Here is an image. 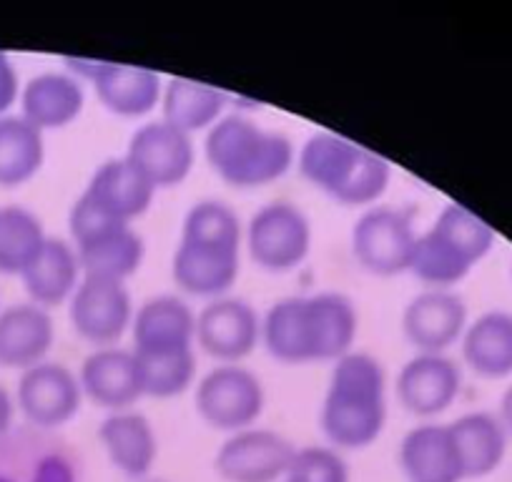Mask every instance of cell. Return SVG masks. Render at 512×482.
Returning <instances> with one entry per match:
<instances>
[{
    "label": "cell",
    "instance_id": "25",
    "mask_svg": "<svg viewBox=\"0 0 512 482\" xmlns=\"http://www.w3.org/2000/svg\"><path fill=\"white\" fill-rule=\"evenodd\" d=\"M83 277L86 274H83V264L76 247L71 241L58 239V236H48L38 257L21 274L28 299L38 307L48 309V312L53 307L71 302Z\"/></svg>",
    "mask_w": 512,
    "mask_h": 482
},
{
    "label": "cell",
    "instance_id": "40",
    "mask_svg": "<svg viewBox=\"0 0 512 482\" xmlns=\"http://www.w3.org/2000/svg\"><path fill=\"white\" fill-rule=\"evenodd\" d=\"M282 482H294V480H289V477H284V480Z\"/></svg>",
    "mask_w": 512,
    "mask_h": 482
},
{
    "label": "cell",
    "instance_id": "41",
    "mask_svg": "<svg viewBox=\"0 0 512 482\" xmlns=\"http://www.w3.org/2000/svg\"><path fill=\"white\" fill-rule=\"evenodd\" d=\"M510 274H512V269H510Z\"/></svg>",
    "mask_w": 512,
    "mask_h": 482
},
{
    "label": "cell",
    "instance_id": "39",
    "mask_svg": "<svg viewBox=\"0 0 512 482\" xmlns=\"http://www.w3.org/2000/svg\"><path fill=\"white\" fill-rule=\"evenodd\" d=\"M136 482H166V480H156V477H146V480H136Z\"/></svg>",
    "mask_w": 512,
    "mask_h": 482
},
{
    "label": "cell",
    "instance_id": "22",
    "mask_svg": "<svg viewBox=\"0 0 512 482\" xmlns=\"http://www.w3.org/2000/svg\"><path fill=\"white\" fill-rule=\"evenodd\" d=\"M108 460L128 480H146L159 460V435L149 417L136 410L111 412L98 427Z\"/></svg>",
    "mask_w": 512,
    "mask_h": 482
},
{
    "label": "cell",
    "instance_id": "8",
    "mask_svg": "<svg viewBox=\"0 0 512 482\" xmlns=\"http://www.w3.org/2000/svg\"><path fill=\"white\" fill-rule=\"evenodd\" d=\"M312 221L292 201H272L254 211L244 229V244L256 267L267 272H292L312 252Z\"/></svg>",
    "mask_w": 512,
    "mask_h": 482
},
{
    "label": "cell",
    "instance_id": "16",
    "mask_svg": "<svg viewBox=\"0 0 512 482\" xmlns=\"http://www.w3.org/2000/svg\"><path fill=\"white\" fill-rule=\"evenodd\" d=\"M126 156L156 191L174 189L189 179L196 161L194 141L189 134L156 118L146 121L128 139Z\"/></svg>",
    "mask_w": 512,
    "mask_h": 482
},
{
    "label": "cell",
    "instance_id": "1",
    "mask_svg": "<svg viewBox=\"0 0 512 482\" xmlns=\"http://www.w3.org/2000/svg\"><path fill=\"white\" fill-rule=\"evenodd\" d=\"M357 334L359 312L342 292L279 299L262 317V344L284 365L337 362Z\"/></svg>",
    "mask_w": 512,
    "mask_h": 482
},
{
    "label": "cell",
    "instance_id": "6",
    "mask_svg": "<svg viewBox=\"0 0 512 482\" xmlns=\"http://www.w3.org/2000/svg\"><path fill=\"white\" fill-rule=\"evenodd\" d=\"M0 482H88V477L71 442L26 425L0 437Z\"/></svg>",
    "mask_w": 512,
    "mask_h": 482
},
{
    "label": "cell",
    "instance_id": "11",
    "mask_svg": "<svg viewBox=\"0 0 512 482\" xmlns=\"http://www.w3.org/2000/svg\"><path fill=\"white\" fill-rule=\"evenodd\" d=\"M134 299L126 282L83 277L68 302V319L81 339L96 349L116 347L134 324Z\"/></svg>",
    "mask_w": 512,
    "mask_h": 482
},
{
    "label": "cell",
    "instance_id": "10",
    "mask_svg": "<svg viewBox=\"0 0 512 482\" xmlns=\"http://www.w3.org/2000/svg\"><path fill=\"white\" fill-rule=\"evenodd\" d=\"M66 66L78 81L93 83L101 106L116 116L144 118L161 106L164 81L151 68L96 58H66Z\"/></svg>",
    "mask_w": 512,
    "mask_h": 482
},
{
    "label": "cell",
    "instance_id": "26",
    "mask_svg": "<svg viewBox=\"0 0 512 482\" xmlns=\"http://www.w3.org/2000/svg\"><path fill=\"white\" fill-rule=\"evenodd\" d=\"M83 194L113 219L131 224L154 204L156 189L126 156L108 159L93 171Z\"/></svg>",
    "mask_w": 512,
    "mask_h": 482
},
{
    "label": "cell",
    "instance_id": "38",
    "mask_svg": "<svg viewBox=\"0 0 512 482\" xmlns=\"http://www.w3.org/2000/svg\"><path fill=\"white\" fill-rule=\"evenodd\" d=\"M497 417H500V422L505 425L507 435H510V440H512V385L502 392L500 412H497Z\"/></svg>",
    "mask_w": 512,
    "mask_h": 482
},
{
    "label": "cell",
    "instance_id": "32",
    "mask_svg": "<svg viewBox=\"0 0 512 482\" xmlns=\"http://www.w3.org/2000/svg\"><path fill=\"white\" fill-rule=\"evenodd\" d=\"M48 234L43 221L26 206H0V274L21 277L38 257Z\"/></svg>",
    "mask_w": 512,
    "mask_h": 482
},
{
    "label": "cell",
    "instance_id": "15",
    "mask_svg": "<svg viewBox=\"0 0 512 482\" xmlns=\"http://www.w3.org/2000/svg\"><path fill=\"white\" fill-rule=\"evenodd\" d=\"M241 272V247L181 236L171 259V277L181 292L201 299L229 294Z\"/></svg>",
    "mask_w": 512,
    "mask_h": 482
},
{
    "label": "cell",
    "instance_id": "36",
    "mask_svg": "<svg viewBox=\"0 0 512 482\" xmlns=\"http://www.w3.org/2000/svg\"><path fill=\"white\" fill-rule=\"evenodd\" d=\"M21 101V81L11 56L0 51V116H8L13 103Z\"/></svg>",
    "mask_w": 512,
    "mask_h": 482
},
{
    "label": "cell",
    "instance_id": "34",
    "mask_svg": "<svg viewBox=\"0 0 512 482\" xmlns=\"http://www.w3.org/2000/svg\"><path fill=\"white\" fill-rule=\"evenodd\" d=\"M181 236H194V239L221 241V244H244V226L239 214L231 209L226 201L201 199L186 211Z\"/></svg>",
    "mask_w": 512,
    "mask_h": 482
},
{
    "label": "cell",
    "instance_id": "29",
    "mask_svg": "<svg viewBox=\"0 0 512 482\" xmlns=\"http://www.w3.org/2000/svg\"><path fill=\"white\" fill-rule=\"evenodd\" d=\"M465 477L492 475L505 462L510 435L492 412H467L450 422Z\"/></svg>",
    "mask_w": 512,
    "mask_h": 482
},
{
    "label": "cell",
    "instance_id": "7",
    "mask_svg": "<svg viewBox=\"0 0 512 482\" xmlns=\"http://www.w3.org/2000/svg\"><path fill=\"white\" fill-rule=\"evenodd\" d=\"M420 231L405 206L374 204L352 226L354 262L377 277L410 272Z\"/></svg>",
    "mask_w": 512,
    "mask_h": 482
},
{
    "label": "cell",
    "instance_id": "35",
    "mask_svg": "<svg viewBox=\"0 0 512 482\" xmlns=\"http://www.w3.org/2000/svg\"><path fill=\"white\" fill-rule=\"evenodd\" d=\"M287 477L294 482H349V465L332 445L297 447Z\"/></svg>",
    "mask_w": 512,
    "mask_h": 482
},
{
    "label": "cell",
    "instance_id": "17",
    "mask_svg": "<svg viewBox=\"0 0 512 482\" xmlns=\"http://www.w3.org/2000/svg\"><path fill=\"white\" fill-rule=\"evenodd\" d=\"M467 324L465 299L452 289H425L402 312L405 339L417 352L427 354H447L452 344L462 342Z\"/></svg>",
    "mask_w": 512,
    "mask_h": 482
},
{
    "label": "cell",
    "instance_id": "12",
    "mask_svg": "<svg viewBox=\"0 0 512 482\" xmlns=\"http://www.w3.org/2000/svg\"><path fill=\"white\" fill-rule=\"evenodd\" d=\"M294 442L264 427H246L221 442L214 457L224 482H282L294 460Z\"/></svg>",
    "mask_w": 512,
    "mask_h": 482
},
{
    "label": "cell",
    "instance_id": "33",
    "mask_svg": "<svg viewBox=\"0 0 512 482\" xmlns=\"http://www.w3.org/2000/svg\"><path fill=\"white\" fill-rule=\"evenodd\" d=\"M141 380H144V395L169 400V397L184 395L196 377V347L176 349V352L139 354Z\"/></svg>",
    "mask_w": 512,
    "mask_h": 482
},
{
    "label": "cell",
    "instance_id": "24",
    "mask_svg": "<svg viewBox=\"0 0 512 482\" xmlns=\"http://www.w3.org/2000/svg\"><path fill=\"white\" fill-rule=\"evenodd\" d=\"M400 465L410 482H462L460 452L450 425L422 422L400 442Z\"/></svg>",
    "mask_w": 512,
    "mask_h": 482
},
{
    "label": "cell",
    "instance_id": "20",
    "mask_svg": "<svg viewBox=\"0 0 512 482\" xmlns=\"http://www.w3.org/2000/svg\"><path fill=\"white\" fill-rule=\"evenodd\" d=\"M134 352L156 354L196 347V312L184 297L156 294L146 299L131 324Z\"/></svg>",
    "mask_w": 512,
    "mask_h": 482
},
{
    "label": "cell",
    "instance_id": "28",
    "mask_svg": "<svg viewBox=\"0 0 512 482\" xmlns=\"http://www.w3.org/2000/svg\"><path fill=\"white\" fill-rule=\"evenodd\" d=\"M229 93L194 78H169L161 93V121L184 134L209 131L226 116Z\"/></svg>",
    "mask_w": 512,
    "mask_h": 482
},
{
    "label": "cell",
    "instance_id": "14",
    "mask_svg": "<svg viewBox=\"0 0 512 482\" xmlns=\"http://www.w3.org/2000/svg\"><path fill=\"white\" fill-rule=\"evenodd\" d=\"M196 344L221 365H239L262 344V314L246 299H211L196 314Z\"/></svg>",
    "mask_w": 512,
    "mask_h": 482
},
{
    "label": "cell",
    "instance_id": "37",
    "mask_svg": "<svg viewBox=\"0 0 512 482\" xmlns=\"http://www.w3.org/2000/svg\"><path fill=\"white\" fill-rule=\"evenodd\" d=\"M13 417H16V400L0 385V437L13 430Z\"/></svg>",
    "mask_w": 512,
    "mask_h": 482
},
{
    "label": "cell",
    "instance_id": "3",
    "mask_svg": "<svg viewBox=\"0 0 512 482\" xmlns=\"http://www.w3.org/2000/svg\"><path fill=\"white\" fill-rule=\"evenodd\" d=\"M204 154L211 171L234 189L269 186L297 164V151L287 134L264 129L244 113H226L206 131Z\"/></svg>",
    "mask_w": 512,
    "mask_h": 482
},
{
    "label": "cell",
    "instance_id": "21",
    "mask_svg": "<svg viewBox=\"0 0 512 482\" xmlns=\"http://www.w3.org/2000/svg\"><path fill=\"white\" fill-rule=\"evenodd\" d=\"M56 342V324L48 309L18 302L0 312V367L31 370L46 362Z\"/></svg>",
    "mask_w": 512,
    "mask_h": 482
},
{
    "label": "cell",
    "instance_id": "19",
    "mask_svg": "<svg viewBox=\"0 0 512 482\" xmlns=\"http://www.w3.org/2000/svg\"><path fill=\"white\" fill-rule=\"evenodd\" d=\"M83 397L111 412L131 410L144 397V380L134 349L101 347L83 359L81 372Z\"/></svg>",
    "mask_w": 512,
    "mask_h": 482
},
{
    "label": "cell",
    "instance_id": "9",
    "mask_svg": "<svg viewBox=\"0 0 512 482\" xmlns=\"http://www.w3.org/2000/svg\"><path fill=\"white\" fill-rule=\"evenodd\" d=\"M267 405L262 380L244 365H216L196 385V412L209 427L234 432L254 427Z\"/></svg>",
    "mask_w": 512,
    "mask_h": 482
},
{
    "label": "cell",
    "instance_id": "5",
    "mask_svg": "<svg viewBox=\"0 0 512 482\" xmlns=\"http://www.w3.org/2000/svg\"><path fill=\"white\" fill-rule=\"evenodd\" d=\"M495 247V231L467 206L447 204L417 239L410 272L427 289H452Z\"/></svg>",
    "mask_w": 512,
    "mask_h": 482
},
{
    "label": "cell",
    "instance_id": "23",
    "mask_svg": "<svg viewBox=\"0 0 512 482\" xmlns=\"http://www.w3.org/2000/svg\"><path fill=\"white\" fill-rule=\"evenodd\" d=\"M86 91L71 71H46L21 88V116L38 131H58L78 121Z\"/></svg>",
    "mask_w": 512,
    "mask_h": 482
},
{
    "label": "cell",
    "instance_id": "30",
    "mask_svg": "<svg viewBox=\"0 0 512 482\" xmlns=\"http://www.w3.org/2000/svg\"><path fill=\"white\" fill-rule=\"evenodd\" d=\"M76 252L81 257L86 277L126 282L144 264L146 244L134 226H118L83 247H76Z\"/></svg>",
    "mask_w": 512,
    "mask_h": 482
},
{
    "label": "cell",
    "instance_id": "27",
    "mask_svg": "<svg viewBox=\"0 0 512 482\" xmlns=\"http://www.w3.org/2000/svg\"><path fill=\"white\" fill-rule=\"evenodd\" d=\"M462 359L485 380L512 377V312L490 309L467 324L462 334Z\"/></svg>",
    "mask_w": 512,
    "mask_h": 482
},
{
    "label": "cell",
    "instance_id": "18",
    "mask_svg": "<svg viewBox=\"0 0 512 482\" xmlns=\"http://www.w3.org/2000/svg\"><path fill=\"white\" fill-rule=\"evenodd\" d=\"M462 392V367L450 354L417 352L397 375V400L415 417H437Z\"/></svg>",
    "mask_w": 512,
    "mask_h": 482
},
{
    "label": "cell",
    "instance_id": "4",
    "mask_svg": "<svg viewBox=\"0 0 512 482\" xmlns=\"http://www.w3.org/2000/svg\"><path fill=\"white\" fill-rule=\"evenodd\" d=\"M299 174L342 206H374L390 189L392 166L377 151L339 136L317 131L297 154Z\"/></svg>",
    "mask_w": 512,
    "mask_h": 482
},
{
    "label": "cell",
    "instance_id": "31",
    "mask_svg": "<svg viewBox=\"0 0 512 482\" xmlns=\"http://www.w3.org/2000/svg\"><path fill=\"white\" fill-rule=\"evenodd\" d=\"M46 161L43 131L23 116H0V186L16 189L28 184Z\"/></svg>",
    "mask_w": 512,
    "mask_h": 482
},
{
    "label": "cell",
    "instance_id": "2",
    "mask_svg": "<svg viewBox=\"0 0 512 482\" xmlns=\"http://www.w3.org/2000/svg\"><path fill=\"white\" fill-rule=\"evenodd\" d=\"M387 425V372L367 352L337 359L322 402V432L337 450L374 445Z\"/></svg>",
    "mask_w": 512,
    "mask_h": 482
},
{
    "label": "cell",
    "instance_id": "13",
    "mask_svg": "<svg viewBox=\"0 0 512 482\" xmlns=\"http://www.w3.org/2000/svg\"><path fill=\"white\" fill-rule=\"evenodd\" d=\"M83 405V387L76 372L63 362L46 359L21 375L16 390V407L28 425L56 432L78 415Z\"/></svg>",
    "mask_w": 512,
    "mask_h": 482
}]
</instances>
